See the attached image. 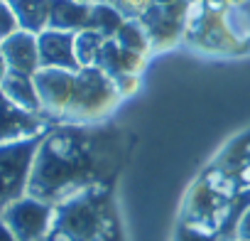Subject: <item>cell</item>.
Instances as JSON below:
<instances>
[{
    "mask_svg": "<svg viewBox=\"0 0 250 241\" xmlns=\"http://www.w3.org/2000/svg\"><path fill=\"white\" fill-rule=\"evenodd\" d=\"M118 163V131L93 123H57L42 136L27 194L59 204L79 192L108 187Z\"/></svg>",
    "mask_w": 250,
    "mask_h": 241,
    "instance_id": "1",
    "label": "cell"
},
{
    "mask_svg": "<svg viewBox=\"0 0 250 241\" xmlns=\"http://www.w3.org/2000/svg\"><path fill=\"white\" fill-rule=\"evenodd\" d=\"M113 224L108 187H93L54 204L44 241H113Z\"/></svg>",
    "mask_w": 250,
    "mask_h": 241,
    "instance_id": "2",
    "label": "cell"
},
{
    "mask_svg": "<svg viewBox=\"0 0 250 241\" xmlns=\"http://www.w3.org/2000/svg\"><path fill=\"white\" fill-rule=\"evenodd\" d=\"M118 96L120 91L105 72H101L98 67H81L76 72L74 94L62 123H91L113 108Z\"/></svg>",
    "mask_w": 250,
    "mask_h": 241,
    "instance_id": "3",
    "label": "cell"
},
{
    "mask_svg": "<svg viewBox=\"0 0 250 241\" xmlns=\"http://www.w3.org/2000/svg\"><path fill=\"white\" fill-rule=\"evenodd\" d=\"M42 136L0 145V212L27 194Z\"/></svg>",
    "mask_w": 250,
    "mask_h": 241,
    "instance_id": "4",
    "label": "cell"
},
{
    "mask_svg": "<svg viewBox=\"0 0 250 241\" xmlns=\"http://www.w3.org/2000/svg\"><path fill=\"white\" fill-rule=\"evenodd\" d=\"M0 217L20 241H44L52 229L54 204L25 194L18 202H13L8 209L0 212Z\"/></svg>",
    "mask_w": 250,
    "mask_h": 241,
    "instance_id": "5",
    "label": "cell"
},
{
    "mask_svg": "<svg viewBox=\"0 0 250 241\" xmlns=\"http://www.w3.org/2000/svg\"><path fill=\"white\" fill-rule=\"evenodd\" d=\"M76 84V72L69 69H40L35 74V86L42 101V116L49 123H59L64 118V111L71 101Z\"/></svg>",
    "mask_w": 250,
    "mask_h": 241,
    "instance_id": "6",
    "label": "cell"
},
{
    "mask_svg": "<svg viewBox=\"0 0 250 241\" xmlns=\"http://www.w3.org/2000/svg\"><path fill=\"white\" fill-rule=\"evenodd\" d=\"M49 128H52V123L42 113H30V111L20 108L0 89V145L15 143L22 138H32V136H42Z\"/></svg>",
    "mask_w": 250,
    "mask_h": 241,
    "instance_id": "7",
    "label": "cell"
},
{
    "mask_svg": "<svg viewBox=\"0 0 250 241\" xmlns=\"http://www.w3.org/2000/svg\"><path fill=\"white\" fill-rule=\"evenodd\" d=\"M187 13H189L187 3H179V5H155L152 3L140 15V25L145 27V32L150 37V45L165 47V45L174 42L177 35L182 32Z\"/></svg>",
    "mask_w": 250,
    "mask_h": 241,
    "instance_id": "8",
    "label": "cell"
},
{
    "mask_svg": "<svg viewBox=\"0 0 250 241\" xmlns=\"http://www.w3.org/2000/svg\"><path fill=\"white\" fill-rule=\"evenodd\" d=\"M76 32H64V30H52L47 27L44 32L37 35V47H40V64L42 69H69L79 72L81 64L76 59Z\"/></svg>",
    "mask_w": 250,
    "mask_h": 241,
    "instance_id": "9",
    "label": "cell"
},
{
    "mask_svg": "<svg viewBox=\"0 0 250 241\" xmlns=\"http://www.w3.org/2000/svg\"><path fill=\"white\" fill-rule=\"evenodd\" d=\"M0 47H3V54H5V59H8L10 72L35 76V74L42 69V64H40L37 35L25 32V30H18L15 35H10L8 40L0 42Z\"/></svg>",
    "mask_w": 250,
    "mask_h": 241,
    "instance_id": "10",
    "label": "cell"
},
{
    "mask_svg": "<svg viewBox=\"0 0 250 241\" xmlns=\"http://www.w3.org/2000/svg\"><path fill=\"white\" fill-rule=\"evenodd\" d=\"M143 64V54H135L130 49L120 47L115 40H105L98 57H96V64L101 72H105L113 81L123 79V76H135V72L140 69Z\"/></svg>",
    "mask_w": 250,
    "mask_h": 241,
    "instance_id": "11",
    "label": "cell"
},
{
    "mask_svg": "<svg viewBox=\"0 0 250 241\" xmlns=\"http://www.w3.org/2000/svg\"><path fill=\"white\" fill-rule=\"evenodd\" d=\"M91 5L88 3H79V0H52L49 27L52 30H64V32L86 30L88 27V15H91Z\"/></svg>",
    "mask_w": 250,
    "mask_h": 241,
    "instance_id": "12",
    "label": "cell"
},
{
    "mask_svg": "<svg viewBox=\"0 0 250 241\" xmlns=\"http://www.w3.org/2000/svg\"><path fill=\"white\" fill-rule=\"evenodd\" d=\"M20 30L40 35L49 27V13H52V0H8Z\"/></svg>",
    "mask_w": 250,
    "mask_h": 241,
    "instance_id": "13",
    "label": "cell"
},
{
    "mask_svg": "<svg viewBox=\"0 0 250 241\" xmlns=\"http://www.w3.org/2000/svg\"><path fill=\"white\" fill-rule=\"evenodd\" d=\"M0 89L5 91V96L18 103L20 108L30 111V113H42V101H40V94H37V86H35V76L30 74H18V72H10Z\"/></svg>",
    "mask_w": 250,
    "mask_h": 241,
    "instance_id": "14",
    "label": "cell"
},
{
    "mask_svg": "<svg viewBox=\"0 0 250 241\" xmlns=\"http://www.w3.org/2000/svg\"><path fill=\"white\" fill-rule=\"evenodd\" d=\"M125 18L120 10H115L113 5L103 3V0H96L91 5V15H88V27L86 30H96L98 35H103L105 40H113L118 35V30L123 27Z\"/></svg>",
    "mask_w": 250,
    "mask_h": 241,
    "instance_id": "15",
    "label": "cell"
},
{
    "mask_svg": "<svg viewBox=\"0 0 250 241\" xmlns=\"http://www.w3.org/2000/svg\"><path fill=\"white\" fill-rule=\"evenodd\" d=\"M120 47L130 49L135 54H145L147 47H150V37L145 32V27L140 25V20H125L123 27L118 30V35L113 37Z\"/></svg>",
    "mask_w": 250,
    "mask_h": 241,
    "instance_id": "16",
    "label": "cell"
},
{
    "mask_svg": "<svg viewBox=\"0 0 250 241\" xmlns=\"http://www.w3.org/2000/svg\"><path fill=\"white\" fill-rule=\"evenodd\" d=\"M105 37L98 35L96 30H81L76 32V42H74V49H76V59L81 67H93L96 64V57L103 47Z\"/></svg>",
    "mask_w": 250,
    "mask_h": 241,
    "instance_id": "17",
    "label": "cell"
},
{
    "mask_svg": "<svg viewBox=\"0 0 250 241\" xmlns=\"http://www.w3.org/2000/svg\"><path fill=\"white\" fill-rule=\"evenodd\" d=\"M103 3L120 10L125 20H140V15L152 5V0H103Z\"/></svg>",
    "mask_w": 250,
    "mask_h": 241,
    "instance_id": "18",
    "label": "cell"
},
{
    "mask_svg": "<svg viewBox=\"0 0 250 241\" xmlns=\"http://www.w3.org/2000/svg\"><path fill=\"white\" fill-rule=\"evenodd\" d=\"M18 30H20V25H18V18H15L10 3L8 0H0V42L15 35Z\"/></svg>",
    "mask_w": 250,
    "mask_h": 241,
    "instance_id": "19",
    "label": "cell"
},
{
    "mask_svg": "<svg viewBox=\"0 0 250 241\" xmlns=\"http://www.w3.org/2000/svg\"><path fill=\"white\" fill-rule=\"evenodd\" d=\"M177 241H216V239H213V234H208V231H204V229H196V226H191V224H184Z\"/></svg>",
    "mask_w": 250,
    "mask_h": 241,
    "instance_id": "20",
    "label": "cell"
},
{
    "mask_svg": "<svg viewBox=\"0 0 250 241\" xmlns=\"http://www.w3.org/2000/svg\"><path fill=\"white\" fill-rule=\"evenodd\" d=\"M235 241H250V207L240 214L235 224Z\"/></svg>",
    "mask_w": 250,
    "mask_h": 241,
    "instance_id": "21",
    "label": "cell"
},
{
    "mask_svg": "<svg viewBox=\"0 0 250 241\" xmlns=\"http://www.w3.org/2000/svg\"><path fill=\"white\" fill-rule=\"evenodd\" d=\"M0 241H20V239L13 234V229L3 221V217H0Z\"/></svg>",
    "mask_w": 250,
    "mask_h": 241,
    "instance_id": "22",
    "label": "cell"
},
{
    "mask_svg": "<svg viewBox=\"0 0 250 241\" xmlns=\"http://www.w3.org/2000/svg\"><path fill=\"white\" fill-rule=\"evenodd\" d=\"M10 74V67H8V59L3 54V47H0V84H3V79Z\"/></svg>",
    "mask_w": 250,
    "mask_h": 241,
    "instance_id": "23",
    "label": "cell"
},
{
    "mask_svg": "<svg viewBox=\"0 0 250 241\" xmlns=\"http://www.w3.org/2000/svg\"><path fill=\"white\" fill-rule=\"evenodd\" d=\"M155 5H179V3H187V0H152Z\"/></svg>",
    "mask_w": 250,
    "mask_h": 241,
    "instance_id": "24",
    "label": "cell"
},
{
    "mask_svg": "<svg viewBox=\"0 0 250 241\" xmlns=\"http://www.w3.org/2000/svg\"><path fill=\"white\" fill-rule=\"evenodd\" d=\"M79 3H88L91 5V3H96V0H79Z\"/></svg>",
    "mask_w": 250,
    "mask_h": 241,
    "instance_id": "25",
    "label": "cell"
},
{
    "mask_svg": "<svg viewBox=\"0 0 250 241\" xmlns=\"http://www.w3.org/2000/svg\"><path fill=\"white\" fill-rule=\"evenodd\" d=\"M204 3H218V0H204Z\"/></svg>",
    "mask_w": 250,
    "mask_h": 241,
    "instance_id": "26",
    "label": "cell"
}]
</instances>
